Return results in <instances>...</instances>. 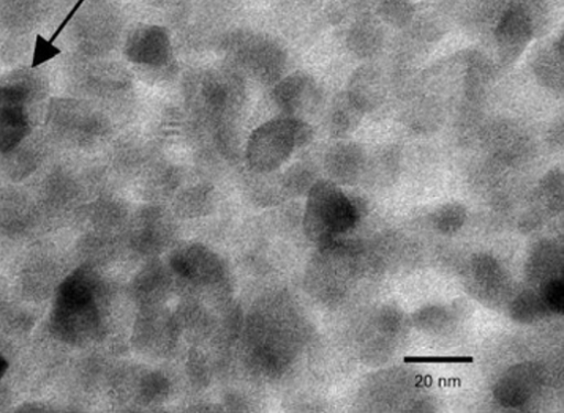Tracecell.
Returning a JSON list of instances; mask_svg holds the SVG:
<instances>
[{"instance_id": "cell-1", "label": "cell", "mask_w": 564, "mask_h": 413, "mask_svg": "<svg viewBox=\"0 0 564 413\" xmlns=\"http://www.w3.org/2000/svg\"><path fill=\"white\" fill-rule=\"evenodd\" d=\"M97 281L92 271L79 268L65 278L54 301L50 328L54 336L70 344H83L99 335Z\"/></svg>"}, {"instance_id": "cell-2", "label": "cell", "mask_w": 564, "mask_h": 413, "mask_svg": "<svg viewBox=\"0 0 564 413\" xmlns=\"http://www.w3.org/2000/svg\"><path fill=\"white\" fill-rule=\"evenodd\" d=\"M313 139L311 126L303 119L282 115L257 127L248 139L246 158L258 173H270L288 161L292 152Z\"/></svg>"}, {"instance_id": "cell-3", "label": "cell", "mask_w": 564, "mask_h": 413, "mask_svg": "<svg viewBox=\"0 0 564 413\" xmlns=\"http://www.w3.org/2000/svg\"><path fill=\"white\" fill-rule=\"evenodd\" d=\"M361 214L356 204L330 181L312 184L306 206L305 232L320 246L330 244L336 235L354 227Z\"/></svg>"}, {"instance_id": "cell-4", "label": "cell", "mask_w": 564, "mask_h": 413, "mask_svg": "<svg viewBox=\"0 0 564 413\" xmlns=\"http://www.w3.org/2000/svg\"><path fill=\"white\" fill-rule=\"evenodd\" d=\"M190 103L199 113L223 121L242 104L243 83L233 72H204L188 84Z\"/></svg>"}, {"instance_id": "cell-5", "label": "cell", "mask_w": 564, "mask_h": 413, "mask_svg": "<svg viewBox=\"0 0 564 413\" xmlns=\"http://www.w3.org/2000/svg\"><path fill=\"white\" fill-rule=\"evenodd\" d=\"M232 60L246 73L265 84L277 83L287 56L277 42L257 35L232 38L226 47Z\"/></svg>"}, {"instance_id": "cell-6", "label": "cell", "mask_w": 564, "mask_h": 413, "mask_svg": "<svg viewBox=\"0 0 564 413\" xmlns=\"http://www.w3.org/2000/svg\"><path fill=\"white\" fill-rule=\"evenodd\" d=\"M536 29L525 3L509 5L495 29L498 56L505 65L517 61L534 38Z\"/></svg>"}, {"instance_id": "cell-7", "label": "cell", "mask_w": 564, "mask_h": 413, "mask_svg": "<svg viewBox=\"0 0 564 413\" xmlns=\"http://www.w3.org/2000/svg\"><path fill=\"white\" fill-rule=\"evenodd\" d=\"M273 99L285 115L298 117L318 106L321 92L311 75L295 72L276 83Z\"/></svg>"}, {"instance_id": "cell-8", "label": "cell", "mask_w": 564, "mask_h": 413, "mask_svg": "<svg viewBox=\"0 0 564 413\" xmlns=\"http://www.w3.org/2000/svg\"><path fill=\"white\" fill-rule=\"evenodd\" d=\"M24 90L0 86V152L13 150L28 133L29 121Z\"/></svg>"}, {"instance_id": "cell-9", "label": "cell", "mask_w": 564, "mask_h": 413, "mask_svg": "<svg viewBox=\"0 0 564 413\" xmlns=\"http://www.w3.org/2000/svg\"><path fill=\"white\" fill-rule=\"evenodd\" d=\"M170 265L178 275L195 284H213L224 274L220 258L201 244L179 249L172 255Z\"/></svg>"}, {"instance_id": "cell-10", "label": "cell", "mask_w": 564, "mask_h": 413, "mask_svg": "<svg viewBox=\"0 0 564 413\" xmlns=\"http://www.w3.org/2000/svg\"><path fill=\"white\" fill-rule=\"evenodd\" d=\"M125 53L133 63L149 68H161L171 58L170 38L164 28L140 27L128 37Z\"/></svg>"}, {"instance_id": "cell-11", "label": "cell", "mask_w": 564, "mask_h": 413, "mask_svg": "<svg viewBox=\"0 0 564 413\" xmlns=\"http://www.w3.org/2000/svg\"><path fill=\"white\" fill-rule=\"evenodd\" d=\"M346 95L365 114L373 112L385 97L383 76L371 65H365L352 74Z\"/></svg>"}, {"instance_id": "cell-12", "label": "cell", "mask_w": 564, "mask_h": 413, "mask_svg": "<svg viewBox=\"0 0 564 413\" xmlns=\"http://www.w3.org/2000/svg\"><path fill=\"white\" fill-rule=\"evenodd\" d=\"M364 161L365 155L360 145L340 143L329 150L325 167L336 181L350 183L359 177Z\"/></svg>"}, {"instance_id": "cell-13", "label": "cell", "mask_w": 564, "mask_h": 413, "mask_svg": "<svg viewBox=\"0 0 564 413\" xmlns=\"http://www.w3.org/2000/svg\"><path fill=\"white\" fill-rule=\"evenodd\" d=\"M539 385V374L535 369L519 366L502 378L496 388L497 399L511 407L523 405Z\"/></svg>"}, {"instance_id": "cell-14", "label": "cell", "mask_w": 564, "mask_h": 413, "mask_svg": "<svg viewBox=\"0 0 564 413\" xmlns=\"http://www.w3.org/2000/svg\"><path fill=\"white\" fill-rule=\"evenodd\" d=\"M533 69L537 80L552 92H563V40L542 49L535 58Z\"/></svg>"}, {"instance_id": "cell-15", "label": "cell", "mask_w": 564, "mask_h": 413, "mask_svg": "<svg viewBox=\"0 0 564 413\" xmlns=\"http://www.w3.org/2000/svg\"><path fill=\"white\" fill-rule=\"evenodd\" d=\"M465 94L471 101L482 99L494 78L493 65L480 52H472L466 58Z\"/></svg>"}, {"instance_id": "cell-16", "label": "cell", "mask_w": 564, "mask_h": 413, "mask_svg": "<svg viewBox=\"0 0 564 413\" xmlns=\"http://www.w3.org/2000/svg\"><path fill=\"white\" fill-rule=\"evenodd\" d=\"M383 32L373 21L356 24L347 38V46L359 58H371L381 50Z\"/></svg>"}, {"instance_id": "cell-17", "label": "cell", "mask_w": 564, "mask_h": 413, "mask_svg": "<svg viewBox=\"0 0 564 413\" xmlns=\"http://www.w3.org/2000/svg\"><path fill=\"white\" fill-rule=\"evenodd\" d=\"M364 113L345 94L341 95L334 103L330 130L334 137L351 135L362 122Z\"/></svg>"}, {"instance_id": "cell-18", "label": "cell", "mask_w": 564, "mask_h": 413, "mask_svg": "<svg viewBox=\"0 0 564 413\" xmlns=\"http://www.w3.org/2000/svg\"><path fill=\"white\" fill-rule=\"evenodd\" d=\"M484 138L501 156L514 154V152L523 149L526 141H528V137L520 128L509 123L493 125L488 128Z\"/></svg>"}, {"instance_id": "cell-19", "label": "cell", "mask_w": 564, "mask_h": 413, "mask_svg": "<svg viewBox=\"0 0 564 413\" xmlns=\"http://www.w3.org/2000/svg\"><path fill=\"white\" fill-rule=\"evenodd\" d=\"M379 12L389 25L404 28L414 18L415 6L411 0H382Z\"/></svg>"}, {"instance_id": "cell-20", "label": "cell", "mask_w": 564, "mask_h": 413, "mask_svg": "<svg viewBox=\"0 0 564 413\" xmlns=\"http://www.w3.org/2000/svg\"><path fill=\"white\" fill-rule=\"evenodd\" d=\"M538 197L551 211H558L562 208L563 179L559 169L552 170L541 181Z\"/></svg>"}, {"instance_id": "cell-21", "label": "cell", "mask_w": 564, "mask_h": 413, "mask_svg": "<svg viewBox=\"0 0 564 413\" xmlns=\"http://www.w3.org/2000/svg\"><path fill=\"white\" fill-rule=\"evenodd\" d=\"M514 319L520 322H531L541 318L547 312L540 295L534 292H525L513 304Z\"/></svg>"}, {"instance_id": "cell-22", "label": "cell", "mask_w": 564, "mask_h": 413, "mask_svg": "<svg viewBox=\"0 0 564 413\" xmlns=\"http://www.w3.org/2000/svg\"><path fill=\"white\" fill-rule=\"evenodd\" d=\"M170 390L169 380L160 373H150L141 379L140 395L147 404L164 400Z\"/></svg>"}, {"instance_id": "cell-23", "label": "cell", "mask_w": 564, "mask_h": 413, "mask_svg": "<svg viewBox=\"0 0 564 413\" xmlns=\"http://www.w3.org/2000/svg\"><path fill=\"white\" fill-rule=\"evenodd\" d=\"M465 209L459 203L442 206L436 213L435 221L440 231L450 233L459 230L465 221Z\"/></svg>"}, {"instance_id": "cell-24", "label": "cell", "mask_w": 564, "mask_h": 413, "mask_svg": "<svg viewBox=\"0 0 564 413\" xmlns=\"http://www.w3.org/2000/svg\"><path fill=\"white\" fill-rule=\"evenodd\" d=\"M540 298L547 311L561 314L564 311V285L561 278H551L542 285Z\"/></svg>"}, {"instance_id": "cell-25", "label": "cell", "mask_w": 564, "mask_h": 413, "mask_svg": "<svg viewBox=\"0 0 564 413\" xmlns=\"http://www.w3.org/2000/svg\"><path fill=\"white\" fill-rule=\"evenodd\" d=\"M470 356H408L405 362L408 364H466L473 363Z\"/></svg>"}, {"instance_id": "cell-26", "label": "cell", "mask_w": 564, "mask_h": 413, "mask_svg": "<svg viewBox=\"0 0 564 413\" xmlns=\"http://www.w3.org/2000/svg\"><path fill=\"white\" fill-rule=\"evenodd\" d=\"M209 201V191L206 189H193L188 194L184 195L181 200V205L184 210L198 212Z\"/></svg>"}, {"instance_id": "cell-27", "label": "cell", "mask_w": 564, "mask_h": 413, "mask_svg": "<svg viewBox=\"0 0 564 413\" xmlns=\"http://www.w3.org/2000/svg\"><path fill=\"white\" fill-rule=\"evenodd\" d=\"M60 53V50L52 45V42L47 41L40 36H38L36 41V48L34 54V62H32V68L38 67V65L53 59Z\"/></svg>"}, {"instance_id": "cell-28", "label": "cell", "mask_w": 564, "mask_h": 413, "mask_svg": "<svg viewBox=\"0 0 564 413\" xmlns=\"http://www.w3.org/2000/svg\"><path fill=\"white\" fill-rule=\"evenodd\" d=\"M548 140L552 146L562 147L563 145V124L560 121L553 124L548 133Z\"/></svg>"}, {"instance_id": "cell-29", "label": "cell", "mask_w": 564, "mask_h": 413, "mask_svg": "<svg viewBox=\"0 0 564 413\" xmlns=\"http://www.w3.org/2000/svg\"><path fill=\"white\" fill-rule=\"evenodd\" d=\"M85 2V0H79V2L77 4H75V6L73 7V9L71 10V12L68 14L67 17L64 18V20L62 21L61 25L59 26V28L57 29L56 32H54V35L52 36V38L49 40L50 42L53 43L54 40H56L58 38V36L61 34L62 30L68 26V24L70 23V20L74 17L75 14H77L78 10L81 8V6L83 5V3Z\"/></svg>"}, {"instance_id": "cell-30", "label": "cell", "mask_w": 564, "mask_h": 413, "mask_svg": "<svg viewBox=\"0 0 564 413\" xmlns=\"http://www.w3.org/2000/svg\"><path fill=\"white\" fill-rule=\"evenodd\" d=\"M8 366V362L2 355H0V380H2V378L6 374Z\"/></svg>"}]
</instances>
